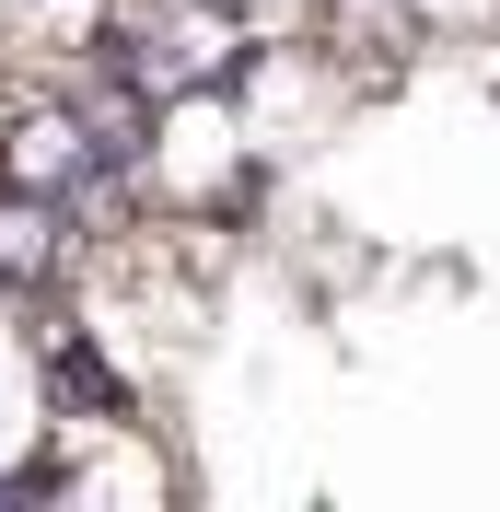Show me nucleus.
<instances>
[{"label":"nucleus","instance_id":"obj_4","mask_svg":"<svg viewBox=\"0 0 500 512\" xmlns=\"http://www.w3.org/2000/svg\"><path fill=\"white\" fill-rule=\"evenodd\" d=\"M407 12H419V24H489L500 0H407Z\"/></svg>","mask_w":500,"mask_h":512},{"label":"nucleus","instance_id":"obj_3","mask_svg":"<svg viewBox=\"0 0 500 512\" xmlns=\"http://www.w3.org/2000/svg\"><path fill=\"white\" fill-rule=\"evenodd\" d=\"M70 256H82V210L47 187H0V280L12 291H47L70 280Z\"/></svg>","mask_w":500,"mask_h":512},{"label":"nucleus","instance_id":"obj_2","mask_svg":"<svg viewBox=\"0 0 500 512\" xmlns=\"http://www.w3.org/2000/svg\"><path fill=\"white\" fill-rule=\"evenodd\" d=\"M105 175H117V152H105V128L82 117L59 82H35L12 117H0V187H47V198H70V210H94Z\"/></svg>","mask_w":500,"mask_h":512},{"label":"nucleus","instance_id":"obj_1","mask_svg":"<svg viewBox=\"0 0 500 512\" xmlns=\"http://www.w3.org/2000/svg\"><path fill=\"white\" fill-rule=\"evenodd\" d=\"M245 47L256 35H245L233 0H105V59H117L152 105H187V94H210V82H233Z\"/></svg>","mask_w":500,"mask_h":512}]
</instances>
